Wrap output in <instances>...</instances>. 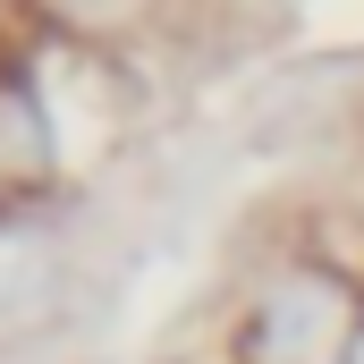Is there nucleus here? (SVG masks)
<instances>
[{
    "label": "nucleus",
    "mask_w": 364,
    "mask_h": 364,
    "mask_svg": "<svg viewBox=\"0 0 364 364\" xmlns=\"http://www.w3.org/2000/svg\"><path fill=\"white\" fill-rule=\"evenodd\" d=\"M237 364H356L364 356V288L339 263H279L246 322H237Z\"/></svg>",
    "instance_id": "obj_1"
},
{
    "label": "nucleus",
    "mask_w": 364,
    "mask_h": 364,
    "mask_svg": "<svg viewBox=\"0 0 364 364\" xmlns=\"http://www.w3.org/2000/svg\"><path fill=\"white\" fill-rule=\"evenodd\" d=\"M60 296V246L26 220H0V314H43Z\"/></svg>",
    "instance_id": "obj_2"
}]
</instances>
